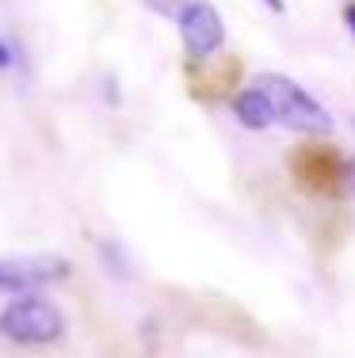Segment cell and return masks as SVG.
I'll list each match as a JSON object with an SVG mask.
<instances>
[{
	"mask_svg": "<svg viewBox=\"0 0 355 358\" xmlns=\"http://www.w3.org/2000/svg\"><path fill=\"white\" fill-rule=\"evenodd\" d=\"M252 88L264 96L267 110H272V122L286 126V130H298V134H328L333 130V115L325 110L321 99H314L298 80L283 73H260L252 80Z\"/></svg>",
	"mask_w": 355,
	"mask_h": 358,
	"instance_id": "obj_1",
	"label": "cell"
},
{
	"mask_svg": "<svg viewBox=\"0 0 355 358\" xmlns=\"http://www.w3.org/2000/svg\"><path fill=\"white\" fill-rule=\"evenodd\" d=\"M0 331H4V339H12V343L42 347V343L62 339L65 317L50 297L23 294V297H15V301H8L4 309H0Z\"/></svg>",
	"mask_w": 355,
	"mask_h": 358,
	"instance_id": "obj_2",
	"label": "cell"
},
{
	"mask_svg": "<svg viewBox=\"0 0 355 358\" xmlns=\"http://www.w3.org/2000/svg\"><path fill=\"white\" fill-rule=\"evenodd\" d=\"M176 27H180L188 57H195V62L214 57L225 42V23L214 12V4H207V0H183L176 8Z\"/></svg>",
	"mask_w": 355,
	"mask_h": 358,
	"instance_id": "obj_3",
	"label": "cell"
},
{
	"mask_svg": "<svg viewBox=\"0 0 355 358\" xmlns=\"http://www.w3.org/2000/svg\"><path fill=\"white\" fill-rule=\"evenodd\" d=\"M344 168H348V160L336 149H328V145H306V149L294 157V176L306 187L328 191V194L344 191Z\"/></svg>",
	"mask_w": 355,
	"mask_h": 358,
	"instance_id": "obj_4",
	"label": "cell"
},
{
	"mask_svg": "<svg viewBox=\"0 0 355 358\" xmlns=\"http://www.w3.org/2000/svg\"><path fill=\"white\" fill-rule=\"evenodd\" d=\"M62 275V263H0V289H27Z\"/></svg>",
	"mask_w": 355,
	"mask_h": 358,
	"instance_id": "obj_5",
	"label": "cell"
},
{
	"mask_svg": "<svg viewBox=\"0 0 355 358\" xmlns=\"http://www.w3.org/2000/svg\"><path fill=\"white\" fill-rule=\"evenodd\" d=\"M233 115L244 130H267V126H272V110H267L264 96H260L256 88H244L241 96L233 99Z\"/></svg>",
	"mask_w": 355,
	"mask_h": 358,
	"instance_id": "obj_6",
	"label": "cell"
},
{
	"mask_svg": "<svg viewBox=\"0 0 355 358\" xmlns=\"http://www.w3.org/2000/svg\"><path fill=\"white\" fill-rule=\"evenodd\" d=\"M12 65H15V54H12V46H8L4 38H0V73L12 69Z\"/></svg>",
	"mask_w": 355,
	"mask_h": 358,
	"instance_id": "obj_7",
	"label": "cell"
},
{
	"mask_svg": "<svg viewBox=\"0 0 355 358\" xmlns=\"http://www.w3.org/2000/svg\"><path fill=\"white\" fill-rule=\"evenodd\" d=\"M344 191L355 194V160H348V168H344Z\"/></svg>",
	"mask_w": 355,
	"mask_h": 358,
	"instance_id": "obj_8",
	"label": "cell"
},
{
	"mask_svg": "<svg viewBox=\"0 0 355 358\" xmlns=\"http://www.w3.org/2000/svg\"><path fill=\"white\" fill-rule=\"evenodd\" d=\"M344 23H348V31L355 35V0H348V4H344Z\"/></svg>",
	"mask_w": 355,
	"mask_h": 358,
	"instance_id": "obj_9",
	"label": "cell"
},
{
	"mask_svg": "<svg viewBox=\"0 0 355 358\" xmlns=\"http://www.w3.org/2000/svg\"><path fill=\"white\" fill-rule=\"evenodd\" d=\"M267 8H272V12H283V0H264Z\"/></svg>",
	"mask_w": 355,
	"mask_h": 358,
	"instance_id": "obj_10",
	"label": "cell"
}]
</instances>
